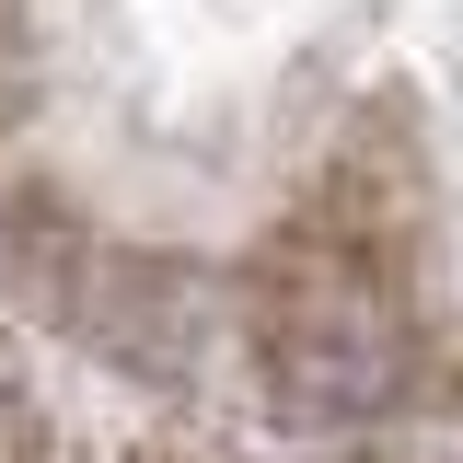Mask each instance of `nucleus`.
Instances as JSON below:
<instances>
[{
	"label": "nucleus",
	"mask_w": 463,
	"mask_h": 463,
	"mask_svg": "<svg viewBox=\"0 0 463 463\" xmlns=\"http://www.w3.org/2000/svg\"><path fill=\"white\" fill-rule=\"evenodd\" d=\"M0 128H12V0H0Z\"/></svg>",
	"instance_id": "nucleus-1"
}]
</instances>
